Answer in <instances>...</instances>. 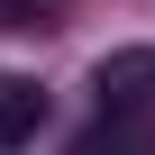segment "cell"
<instances>
[{"instance_id": "277c9868", "label": "cell", "mask_w": 155, "mask_h": 155, "mask_svg": "<svg viewBox=\"0 0 155 155\" xmlns=\"http://www.w3.org/2000/svg\"><path fill=\"white\" fill-rule=\"evenodd\" d=\"M55 9H46V0H0V28H46Z\"/></svg>"}, {"instance_id": "3957f363", "label": "cell", "mask_w": 155, "mask_h": 155, "mask_svg": "<svg viewBox=\"0 0 155 155\" xmlns=\"http://www.w3.org/2000/svg\"><path fill=\"white\" fill-rule=\"evenodd\" d=\"M37 128H46V91L28 73H0V155H18Z\"/></svg>"}, {"instance_id": "6da1fadb", "label": "cell", "mask_w": 155, "mask_h": 155, "mask_svg": "<svg viewBox=\"0 0 155 155\" xmlns=\"http://www.w3.org/2000/svg\"><path fill=\"white\" fill-rule=\"evenodd\" d=\"M91 91H101V110H146V101H155V46H119V55H101Z\"/></svg>"}, {"instance_id": "7a4b0ae2", "label": "cell", "mask_w": 155, "mask_h": 155, "mask_svg": "<svg viewBox=\"0 0 155 155\" xmlns=\"http://www.w3.org/2000/svg\"><path fill=\"white\" fill-rule=\"evenodd\" d=\"M73 155H155V119L146 110H101L82 137H73Z\"/></svg>"}]
</instances>
